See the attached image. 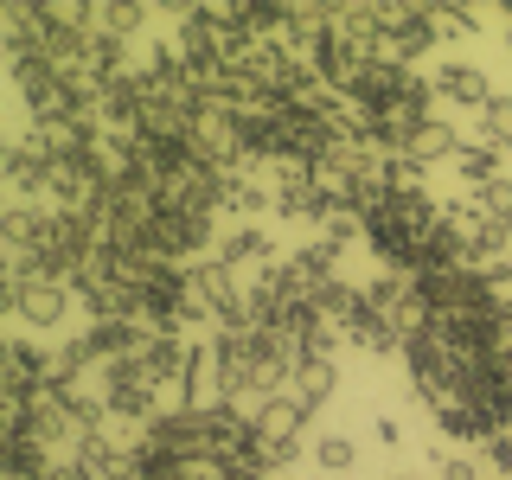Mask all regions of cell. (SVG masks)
<instances>
[{"label": "cell", "instance_id": "obj_6", "mask_svg": "<svg viewBox=\"0 0 512 480\" xmlns=\"http://www.w3.org/2000/svg\"><path fill=\"white\" fill-rule=\"evenodd\" d=\"M308 455H314V468H320V474L346 480V474H352V461H359V442L340 436V429H327V436H320V442L308 448Z\"/></svg>", "mask_w": 512, "mask_h": 480}, {"label": "cell", "instance_id": "obj_9", "mask_svg": "<svg viewBox=\"0 0 512 480\" xmlns=\"http://www.w3.org/2000/svg\"><path fill=\"white\" fill-rule=\"evenodd\" d=\"M500 352L512 359V295H500Z\"/></svg>", "mask_w": 512, "mask_h": 480}, {"label": "cell", "instance_id": "obj_2", "mask_svg": "<svg viewBox=\"0 0 512 480\" xmlns=\"http://www.w3.org/2000/svg\"><path fill=\"white\" fill-rule=\"evenodd\" d=\"M250 423H256V455H263V468L269 474H282L288 461L301 455V436H308V410L295 404V397H263V404L250 410Z\"/></svg>", "mask_w": 512, "mask_h": 480}, {"label": "cell", "instance_id": "obj_3", "mask_svg": "<svg viewBox=\"0 0 512 480\" xmlns=\"http://www.w3.org/2000/svg\"><path fill=\"white\" fill-rule=\"evenodd\" d=\"M429 90H436V103H448V109H468V116H487V103L500 96V90L487 84V71H480V64H468V58H448V64H436Z\"/></svg>", "mask_w": 512, "mask_h": 480}, {"label": "cell", "instance_id": "obj_7", "mask_svg": "<svg viewBox=\"0 0 512 480\" xmlns=\"http://www.w3.org/2000/svg\"><path fill=\"white\" fill-rule=\"evenodd\" d=\"M480 141L500 148V154H512V96H493V103H487V116H480Z\"/></svg>", "mask_w": 512, "mask_h": 480}, {"label": "cell", "instance_id": "obj_1", "mask_svg": "<svg viewBox=\"0 0 512 480\" xmlns=\"http://www.w3.org/2000/svg\"><path fill=\"white\" fill-rule=\"evenodd\" d=\"M71 301H84L77 282L39 276V269H7V314L26 320V327H58V320L71 314Z\"/></svg>", "mask_w": 512, "mask_h": 480}, {"label": "cell", "instance_id": "obj_5", "mask_svg": "<svg viewBox=\"0 0 512 480\" xmlns=\"http://www.w3.org/2000/svg\"><path fill=\"white\" fill-rule=\"evenodd\" d=\"M506 154L500 148H487V141H461V154H455V173H461V186L468 192H487L493 180H506Z\"/></svg>", "mask_w": 512, "mask_h": 480}, {"label": "cell", "instance_id": "obj_10", "mask_svg": "<svg viewBox=\"0 0 512 480\" xmlns=\"http://www.w3.org/2000/svg\"><path fill=\"white\" fill-rule=\"evenodd\" d=\"M500 45L512 52V7H500Z\"/></svg>", "mask_w": 512, "mask_h": 480}, {"label": "cell", "instance_id": "obj_8", "mask_svg": "<svg viewBox=\"0 0 512 480\" xmlns=\"http://www.w3.org/2000/svg\"><path fill=\"white\" fill-rule=\"evenodd\" d=\"M436 480H500V474L487 468V455H442Z\"/></svg>", "mask_w": 512, "mask_h": 480}, {"label": "cell", "instance_id": "obj_4", "mask_svg": "<svg viewBox=\"0 0 512 480\" xmlns=\"http://www.w3.org/2000/svg\"><path fill=\"white\" fill-rule=\"evenodd\" d=\"M333 391H340V365H333V352H308V359L295 365V378H288V397H295L308 416L327 404Z\"/></svg>", "mask_w": 512, "mask_h": 480}]
</instances>
